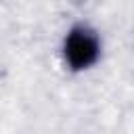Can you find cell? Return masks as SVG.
Listing matches in <instances>:
<instances>
[{"mask_svg":"<svg viewBox=\"0 0 134 134\" xmlns=\"http://www.w3.org/2000/svg\"><path fill=\"white\" fill-rule=\"evenodd\" d=\"M98 40L86 27H75L65 40V57L73 69H84L96 61Z\"/></svg>","mask_w":134,"mask_h":134,"instance_id":"1","label":"cell"}]
</instances>
